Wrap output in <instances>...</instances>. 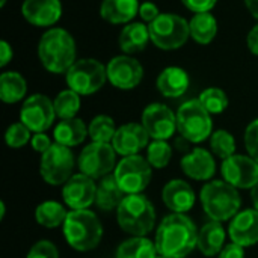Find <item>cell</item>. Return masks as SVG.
<instances>
[{
  "instance_id": "obj_12",
  "label": "cell",
  "mask_w": 258,
  "mask_h": 258,
  "mask_svg": "<svg viewBox=\"0 0 258 258\" xmlns=\"http://www.w3.org/2000/svg\"><path fill=\"white\" fill-rule=\"evenodd\" d=\"M56 118L53 101L44 94H35L24 100L20 109V122H23L33 133H44L48 130Z\"/></svg>"
},
{
  "instance_id": "obj_20",
  "label": "cell",
  "mask_w": 258,
  "mask_h": 258,
  "mask_svg": "<svg viewBox=\"0 0 258 258\" xmlns=\"http://www.w3.org/2000/svg\"><path fill=\"white\" fill-rule=\"evenodd\" d=\"M228 233L231 242L243 248L258 243V210L248 209L239 212L231 219Z\"/></svg>"
},
{
  "instance_id": "obj_38",
  "label": "cell",
  "mask_w": 258,
  "mask_h": 258,
  "mask_svg": "<svg viewBox=\"0 0 258 258\" xmlns=\"http://www.w3.org/2000/svg\"><path fill=\"white\" fill-rule=\"evenodd\" d=\"M26 258H59V251L53 242L39 240L29 249Z\"/></svg>"
},
{
  "instance_id": "obj_28",
  "label": "cell",
  "mask_w": 258,
  "mask_h": 258,
  "mask_svg": "<svg viewBox=\"0 0 258 258\" xmlns=\"http://www.w3.org/2000/svg\"><path fill=\"white\" fill-rule=\"evenodd\" d=\"M27 92L26 79L17 71H5L0 76V98L6 104L18 103Z\"/></svg>"
},
{
  "instance_id": "obj_1",
  "label": "cell",
  "mask_w": 258,
  "mask_h": 258,
  "mask_svg": "<svg viewBox=\"0 0 258 258\" xmlns=\"http://www.w3.org/2000/svg\"><path fill=\"white\" fill-rule=\"evenodd\" d=\"M197 225L181 213H171L163 218L154 237L157 254L168 258H186L197 248Z\"/></svg>"
},
{
  "instance_id": "obj_3",
  "label": "cell",
  "mask_w": 258,
  "mask_h": 258,
  "mask_svg": "<svg viewBox=\"0 0 258 258\" xmlns=\"http://www.w3.org/2000/svg\"><path fill=\"white\" fill-rule=\"evenodd\" d=\"M62 231L67 243L79 252L95 249L103 239V225L98 216L91 210L68 212Z\"/></svg>"
},
{
  "instance_id": "obj_39",
  "label": "cell",
  "mask_w": 258,
  "mask_h": 258,
  "mask_svg": "<svg viewBox=\"0 0 258 258\" xmlns=\"http://www.w3.org/2000/svg\"><path fill=\"white\" fill-rule=\"evenodd\" d=\"M245 147L248 156L258 162V118L254 119L245 130Z\"/></svg>"
},
{
  "instance_id": "obj_50",
  "label": "cell",
  "mask_w": 258,
  "mask_h": 258,
  "mask_svg": "<svg viewBox=\"0 0 258 258\" xmlns=\"http://www.w3.org/2000/svg\"><path fill=\"white\" fill-rule=\"evenodd\" d=\"M5 3H6V0H0V6H2V8L5 6Z\"/></svg>"
},
{
  "instance_id": "obj_13",
  "label": "cell",
  "mask_w": 258,
  "mask_h": 258,
  "mask_svg": "<svg viewBox=\"0 0 258 258\" xmlns=\"http://www.w3.org/2000/svg\"><path fill=\"white\" fill-rule=\"evenodd\" d=\"M141 124L153 141H168L177 132V113L166 104L151 103L144 109Z\"/></svg>"
},
{
  "instance_id": "obj_23",
  "label": "cell",
  "mask_w": 258,
  "mask_h": 258,
  "mask_svg": "<svg viewBox=\"0 0 258 258\" xmlns=\"http://www.w3.org/2000/svg\"><path fill=\"white\" fill-rule=\"evenodd\" d=\"M225 246V230L221 222L210 221L201 227L198 231V242L197 248L206 257L219 255V252Z\"/></svg>"
},
{
  "instance_id": "obj_33",
  "label": "cell",
  "mask_w": 258,
  "mask_h": 258,
  "mask_svg": "<svg viewBox=\"0 0 258 258\" xmlns=\"http://www.w3.org/2000/svg\"><path fill=\"white\" fill-rule=\"evenodd\" d=\"M56 116L60 119H71L76 118L77 112L80 110V95L73 89H65L56 95L53 100Z\"/></svg>"
},
{
  "instance_id": "obj_46",
  "label": "cell",
  "mask_w": 258,
  "mask_h": 258,
  "mask_svg": "<svg viewBox=\"0 0 258 258\" xmlns=\"http://www.w3.org/2000/svg\"><path fill=\"white\" fill-rule=\"evenodd\" d=\"M245 3H246L249 14L258 20V0H245Z\"/></svg>"
},
{
  "instance_id": "obj_44",
  "label": "cell",
  "mask_w": 258,
  "mask_h": 258,
  "mask_svg": "<svg viewBox=\"0 0 258 258\" xmlns=\"http://www.w3.org/2000/svg\"><path fill=\"white\" fill-rule=\"evenodd\" d=\"M12 48H11V45L6 42V41H2L0 42V67L2 68H5L9 62H11V59H12Z\"/></svg>"
},
{
  "instance_id": "obj_11",
  "label": "cell",
  "mask_w": 258,
  "mask_h": 258,
  "mask_svg": "<svg viewBox=\"0 0 258 258\" xmlns=\"http://www.w3.org/2000/svg\"><path fill=\"white\" fill-rule=\"evenodd\" d=\"M77 165L80 174H85L92 180H101L115 171L118 165L116 151L112 144L91 142L80 151Z\"/></svg>"
},
{
  "instance_id": "obj_15",
  "label": "cell",
  "mask_w": 258,
  "mask_h": 258,
  "mask_svg": "<svg viewBox=\"0 0 258 258\" xmlns=\"http://www.w3.org/2000/svg\"><path fill=\"white\" fill-rule=\"evenodd\" d=\"M107 80L118 89L128 91L136 88L144 77V68L139 60L130 54H119L106 65Z\"/></svg>"
},
{
  "instance_id": "obj_27",
  "label": "cell",
  "mask_w": 258,
  "mask_h": 258,
  "mask_svg": "<svg viewBox=\"0 0 258 258\" xmlns=\"http://www.w3.org/2000/svg\"><path fill=\"white\" fill-rule=\"evenodd\" d=\"M148 41H151L148 26L144 23H128L121 30L118 44L125 54H135L144 51Z\"/></svg>"
},
{
  "instance_id": "obj_5",
  "label": "cell",
  "mask_w": 258,
  "mask_h": 258,
  "mask_svg": "<svg viewBox=\"0 0 258 258\" xmlns=\"http://www.w3.org/2000/svg\"><path fill=\"white\" fill-rule=\"evenodd\" d=\"M116 222L124 233L136 237H145L156 225L154 206L142 194L125 195L121 206L116 209Z\"/></svg>"
},
{
  "instance_id": "obj_6",
  "label": "cell",
  "mask_w": 258,
  "mask_h": 258,
  "mask_svg": "<svg viewBox=\"0 0 258 258\" xmlns=\"http://www.w3.org/2000/svg\"><path fill=\"white\" fill-rule=\"evenodd\" d=\"M177 132L190 144H200L209 139L213 133L212 113L201 104V101H184L177 110Z\"/></svg>"
},
{
  "instance_id": "obj_9",
  "label": "cell",
  "mask_w": 258,
  "mask_h": 258,
  "mask_svg": "<svg viewBox=\"0 0 258 258\" xmlns=\"http://www.w3.org/2000/svg\"><path fill=\"white\" fill-rule=\"evenodd\" d=\"M113 175L125 195H138L142 194L151 183L153 166L139 154L128 156L118 162Z\"/></svg>"
},
{
  "instance_id": "obj_37",
  "label": "cell",
  "mask_w": 258,
  "mask_h": 258,
  "mask_svg": "<svg viewBox=\"0 0 258 258\" xmlns=\"http://www.w3.org/2000/svg\"><path fill=\"white\" fill-rule=\"evenodd\" d=\"M32 132L23 122H14L8 127L5 133L6 145L11 148H21L32 139Z\"/></svg>"
},
{
  "instance_id": "obj_2",
  "label": "cell",
  "mask_w": 258,
  "mask_h": 258,
  "mask_svg": "<svg viewBox=\"0 0 258 258\" xmlns=\"http://www.w3.org/2000/svg\"><path fill=\"white\" fill-rule=\"evenodd\" d=\"M76 41L60 27L48 29L39 39L38 56L42 67L53 74H67L76 62Z\"/></svg>"
},
{
  "instance_id": "obj_31",
  "label": "cell",
  "mask_w": 258,
  "mask_h": 258,
  "mask_svg": "<svg viewBox=\"0 0 258 258\" xmlns=\"http://www.w3.org/2000/svg\"><path fill=\"white\" fill-rule=\"evenodd\" d=\"M68 212L57 201H44L35 209V219L44 228H57L63 225Z\"/></svg>"
},
{
  "instance_id": "obj_16",
  "label": "cell",
  "mask_w": 258,
  "mask_h": 258,
  "mask_svg": "<svg viewBox=\"0 0 258 258\" xmlns=\"http://www.w3.org/2000/svg\"><path fill=\"white\" fill-rule=\"evenodd\" d=\"M95 180L85 174H74L62 187L63 203L71 210H88L92 204H95Z\"/></svg>"
},
{
  "instance_id": "obj_45",
  "label": "cell",
  "mask_w": 258,
  "mask_h": 258,
  "mask_svg": "<svg viewBox=\"0 0 258 258\" xmlns=\"http://www.w3.org/2000/svg\"><path fill=\"white\" fill-rule=\"evenodd\" d=\"M246 42H248V48H249V51H251L252 54L258 56V24L257 26H254V27L249 30Z\"/></svg>"
},
{
  "instance_id": "obj_4",
  "label": "cell",
  "mask_w": 258,
  "mask_h": 258,
  "mask_svg": "<svg viewBox=\"0 0 258 258\" xmlns=\"http://www.w3.org/2000/svg\"><path fill=\"white\" fill-rule=\"evenodd\" d=\"M204 213L218 222L233 219L242 206L239 189L227 183L225 180H213L203 186L200 194Z\"/></svg>"
},
{
  "instance_id": "obj_25",
  "label": "cell",
  "mask_w": 258,
  "mask_h": 258,
  "mask_svg": "<svg viewBox=\"0 0 258 258\" xmlns=\"http://www.w3.org/2000/svg\"><path fill=\"white\" fill-rule=\"evenodd\" d=\"M124 198H125V194L119 187L113 174H109L98 181L95 206L101 212H113V210L116 212V209L121 206Z\"/></svg>"
},
{
  "instance_id": "obj_51",
  "label": "cell",
  "mask_w": 258,
  "mask_h": 258,
  "mask_svg": "<svg viewBox=\"0 0 258 258\" xmlns=\"http://www.w3.org/2000/svg\"><path fill=\"white\" fill-rule=\"evenodd\" d=\"M157 258H168V257H162V255H159V257Z\"/></svg>"
},
{
  "instance_id": "obj_30",
  "label": "cell",
  "mask_w": 258,
  "mask_h": 258,
  "mask_svg": "<svg viewBox=\"0 0 258 258\" xmlns=\"http://www.w3.org/2000/svg\"><path fill=\"white\" fill-rule=\"evenodd\" d=\"M115 258H157L156 243L147 237L132 236L116 248Z\"/></svg>"
},
{
  "instance_id": "obj_22",
  "label": "cell",
  "mask_w": 258,
  "mask_h": 258,
  "mask_svg": "<svg viewBox=\"0 0 258 258\" xmlns=\"http://www.w3.org/2000/svg\"><path fill=\"white\" fill-rule=\"evenodd\" d=\"M189 76L180 67H168L157 77V89L166 98H178L189 88Z\"/></svg>"
},
{
  "instance_id": "obj_42",
  "label": "cell",
  "mask_w": 258,
  "mask_h": 258,
  "mask_svg": "<svg viewBox=\"0 0 258 258\" xmlns=\"http://www.w3.org/2000/svg\"><path fill=\"white\" fill-rule=\"evenodd\" d=\"M139 15L144 21H147L150 24L160 15V11H159L157 5H154L153 2H145L139 6Z\"/></svg>"
},
{
  "instance_id": "obj_26",
  "label": "cell",
  "mask_w": 258,
  "mask_h": 258,
  "mask_svg": "<svg viewBox=\"0 0 258 258\" xmlns=\"http://www.w3.org/2000/svg\"><path fill=\"white\" fill-rule=\"evenodd\" d=\"M88 135V125L77 116L71 119H60L53 130L54 142L68 148L80 145Z\"/></svg>"
},
{
  "instance_id": "obj_14",
  "label": "cell",
  "mask_w": 258,
  "mask_h": 258,
  "mask_svg": "<svg viewBox=\"0 0 258 258\" xmlns=\"http://www.w3.org/2000/svg\"><path fill=\"white\" fill-rule=\"evenodd\" d=\"M221 174L236 189H254L258 184V162L251 156L234 154L222 162Z\"/></svg>"
},
{
  "instance_id": "obj_41",
  "label": "cell",
  "mask_w": 258,
  "mask_h": 258,
  "mask_svg": "<svg viewBox=\"0 0 258 258\" xmlns=\"http://www.w3.org/2000/svg\"><path fill=\"white\" fill-rule=\"evenodd\" d=\"M30 145L33 148V151L39 153V154H44L53 144L50 141V138L45 135V133H35L30 139Z\"/></svg>"
},
{
  "instance_id": "obj_7",
  "label": "cell",
  "mask_w": 258,
  "mask_h": 258,
  "mask_svg": "<svg viewBox=\"0 0 258 258\" xmlns=\"http://www.w3.org/2000/svg\"><path fill=\"white\" fill-rule=\"evenodd\" d=\"M151 42L160 50H177L190 36L189 21L177 14H160L148 24Z\"/></svg>"
},
{
  "instance_id": "obj_35",
  "label": "cell",
  "mask_w": 258,
  "mask_h": 258,
  "mask_svg": "<svg viewBox=\"0 0 258 258\" xmlns=\"http://www.w3.org/2000/svg\"><path fill=\"white\" fill-rule=\"evenodd\" d=\"M172 159V147L168 141H153L147 147V160L154 169H163Z\"/></svg>"
},
{
  "instance_id": "obj_49",
  "label": "cell",
  "mask_w": 258,
  "mask_h": 258,
  "mask_svg": "<svg viewBox=\"0 0 258 258\" xmlns=\"http://www.w3.org/2000/svg\"><path fill=\"white\" fill-rule=\"evenodd\" d=\"M5 212H6V207H5V203L0 201V221L5 218Z\"/></svg>"
},
{
  "instance_id": "obj_43",
  "label": "cell",
  "mask_w": 258,
  "mask_h": 258,
  "mask_svg": "<svg viewBox=\"0 0 258 258\" xmlns=\"http://www.w3.org/2000/svg\"><path fill=\"white\" fill-rule=\"evenodd\" d=\"M218 258H245V248L231 242L230 245L224 246Z\"/></svg>"
},
{
  "instance_id": "obj_19",
  "label": "cell",
  "mask_w": 258,
  "mask_h": 258,
  "mask_svg": "<svg viewBox=\"0 0 258 258\" xmlns=\"http://www.w3.org/2000/svg\"><path fill=\"white\" fill-rule=\"evenodd\" d=\"M181 171L195 181H207L216 172V162L206 148H194L186 153L180 162Z\"/></svg>"
},
{
  "instance_id": "obj_47",
  "label": "cell",
  "mask_w": 258,
  "mask_h": 258,
  "mask_svg": "<svg viewBox=\"0 0 258 258\" xmlns=\"http://www.w3.org/2000/svg\"><path fill=\"white\" fill-rule=\"evenodd\" d=\"M189 145H190V142H189L186 138H183V136H180V138L175 139V147H177L180 151H187V150H189Z\"/></svg>"
},
{
  "instance_id": "obj_48",
  "label": "cell",
  "mask_w": 258,
  "mask_h": 258,
  "mask_svg": "<svg viewBox=\"0 0 258 258\" xmlns=\"http://www.w3.org/2000/svg\"><path fill=\"white\" fill-rule=\"evenodd\" d=\"M251 200H252V204H254V209L258 210V184L251 189Z\"/></svg>"
},
{
  "instance_id": "obj_40",
  "label": "cell",
  "mask_w": 258,
  "mask_h": 258,
  "mask_svg": "<svg viewBox=\"0 0 258 258\" xmlns=\"http://www.w3.org/2000/svg\"><path fill=\"white\" fill-rule=\"evenodd\" d=\"M181 2L194 14L210 12L215 8V5L218 3V0H181Z\"/></svg>"
},
{
  "instance_id": "obj_10",
  "label": "cell",
  "mask_w": 258,
  "mask_h": 258,
  "mask_svg": "<svg viewBox=\"0 0 258 258\" xmlns=\"http://www.w3.org/2000/svg\"><path fill=\"white\" fill-rule=\"evenodd\" d=\"M74 165L76 159L71 148L54 142L44 154H41L39 174L47 184L60 186L73 177Z\"/></svg>"
},
{
  "instance_id": "obj_36",
  "label": "cell",
  "mask_w": 258,
  "mask_h": 258,
  "mask_svg": "<svg viewBox=\"0 0 258 258\" xmlns=\"http://www.w3.org/2000/svg\"><path fill=\"white\" fill-rule=\"evenodd\" d=\"M201 104L212 113V115H219L227 110L228 107V97L221 88H207L200 94Z\"/></svg>"
},
{
  "instance_id": "obj_32",
  "label": "cell",
  "mask_w": 258,
  "mask_h": 258,
  "mask_svg": "<svg viewBox=\"0 0 258 258\" xmlns=\"http://www.w3.org/2000/svg\"><path fill=\"white\" fill-rule=\"evenodd\" d=\"M116 130L118 128L115 125V121L107 115H97L88 125V133L92 142L112 144Z\"/></svg>"
},
{
  "instance_id": "obj_24",
  "label": "cell",
  "mask_w": 258,
  "mask_h": 258,
  "mask_svg": "<svg viewBox=\"0 0 258 258\" xmlns=\"http://www.w3.org/2000/svg\"><path fill=\"white\" fill-rule=\"evenodd\" d=\"M138 0H103L100 14L110 24H128L139 14Z\"/></svg>"
},
{
  "instance_id": "obj_18",
  "label": "cell",
  "mask_w": 258,
  "mask_h": 258,
  "mask_svg": "<svg viewBox=\"0 0 258 258\" xmlns=\"http://www.w3.org/2000/svg\"><path fill=\"white\" fill-rule=\"evenodd\" d=\"M21 14L32 26L48 27L59 21L62 5L60 0H24Z\"/></svg>"
},
{
  "instance_id": "obj_34",
  "label": "cell",
  "mask_w": 258,
  "mask_h": 258,
  "mask_svg": "<svg viewBox=\"0 0 258 258\" xmlns=\"http://www.w3.org/2000/svg\"><path fill=\"white\" fill-rule=\"evenodd\" d=\"M210 148L216 157L225 160L236 154V139L227 130H216L210 136Z\"/></svg>"
},
{
  "instance_id": "obj_29",
  "label": "cell",
  "mask_w": 258,
  "mask_h": 258,
  "mask_svg": "<svg viewBox=\"0 0 258 258\" xmlns=\"http://www.w3.org/2000/svg\"><path fill=\"white\" fill-rule=\"evenodd\" d=\"M190 36L198 44H210L215 36L218 35V23L216 18L210 12H200L194 14L189 21Z\"/></svg>"
},
{
  "instance_id": "obj_8",
  "label": "cell",
  "mask_w": 258,
  "mask_h": 258,
  "mask_svg": "<svg viewBox=\"0 0 258 258\" xmlns=\"http://www.w3.org/2000/svg\"><path fill=\"white\" fill-rule=\"evenodd\" d=\"M65 80L68 88L79 95H91L104 86L107 70L97 59H79L67 71Z\"/></svg>"
},
{
  "instance_id": "obj_21",
  "label": "cell",
  "mask_w": 258,
  "mask_h": 258,
  "mask_svg": "<svg viewBox=\"0 0 258 258\" xmlns=\"http://www.w3.org/2000/svg\"><path fill=\"white\" fill-rule=\"evenodd\" d=\"M162 200L172 213L186 215L195 206V190L184 180H171L163 186Z\"/></svg>"
},
{
  "instance_id": "obj_17",
  "label": "cell",
  "mask_w": 258,
  "mask_h": 258,
  "mask_svg": "<svg viewBox=\"0 0 258 258\" xmlns=\"http://www.w3.org/2000/svg\"><path fill=\"white\" fill-rule=\"evenodd\" d=\"M148 141H150V135L147 133L142 124L127 122L118 127L112 145L116 154L122 157H128V156L139 154L145 147H148L150 145Z\"/></svg>"
}]
</instances>
